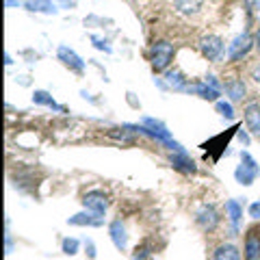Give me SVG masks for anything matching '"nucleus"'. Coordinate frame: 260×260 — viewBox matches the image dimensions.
<instances>
[{"label": "nucleus", "instance_id": "nucleus-1", "mask_svg": "<svg viewBox=\"0 0 260 260\" xmlns=\"http://www.w3.org/2000/svg\"><path fill=\"white\" fill-rule=\"evenodd\" d=\"M174 54H176V48L172 42H167V39H158V42H154L150 46V65L154 72H167V68L172 65L174 61Z\"/></svg>", "mask_w": 260, "mask_h": 260}, {"label": "nucleus", "instance_id": "nucleus-2", "mask_svg": "<svg viewBox=\"0 0 260 260\" xmlns=\"http://www.w3.org/2000/svg\"><path fill=\"white\" fill-rule=\"evenodd\" d=\"M258 174H260L258 162L251 158L249 152H243V154H241V165L237 167V172H234V178H237V182L249 186V184H254V180L258 178Z\"/></svg>", "mask_w": 260, "mask_h": 260}, {"label": "nucleus", "instance_id": "nucleus-3", "mask_svg": "<svg viewBox=\"0 0 260 260\" xmlns=\"http://www.w3.org/2000/svg\"><path fill=\"white\" fill-rule=\"evenodd\" d=\"M219 221H221V215L213 204H204L198 208L195 213V223H198L204 232H215L219 228Z\"/></svg>", "mask_w": 260, "mask_h": 260}, {"label": "nucleus", "instance_id": "nucleus-4", "mask_svg": "<svg viewBox=\"0 0 260 260\" xmlns=\"http://www.w3.org/2000/svg\"><path fill=\"white\" fill-rule=\"evenodd\" d=\"M198 46H200V52H202V56H204L206 61H217L225 50V44H223V39L219 35H204L200 39Z\"/></svg>", "mask_w": 260, "mask_h": 260}, {"label": "nucleus", "instance_id": "nucleus-5", "mask_svg": "<svg viewBox=\"0 0 260 260\" xmlns=\"http://www.w3.org/2000/svg\"><path fill=\"white\" fill-rule=\"evenodd\" d=\"M80 202H83L85 210H91V213H98V215H104L109 208V195L104 191H98V189L87 191Z\"/></svg>", "mask_w": 260, "mask_h": 260}, {"label": "nucleus", "instance_id": "nucleus-6", "mask_svg": "<svg viewBox=\"0 0 260 260\" xmlns=\"http://www.w3.org/2000/svg\"><path fill=\"white\" fill-rule=\"evenodd\" d=\"M251 46H254V37L247 35V32H243V35H239L230 46H228L225 56L230 61H241L243 56H245L251 50Z\"/></svg>", "mask_w": 260, "mask_h": 260}, {"label": "nucleus", "instance_id": "nucleus-7", "mask_svg": "<svg viewBox=\"0 0 260 260\" xmlns=\"http://www.w3.org/2000/svg\"><path fill=\"white\" fill-rule=\"evenodd\" d=\"M56 56H59V61L65 65L68 70L76 72V74H83L85 72V61L80 59V56L72 50L68 46H59V50H56Z\"/></svg>", "mask_w": 260, "mask_h": 260}, {"label": "nucleus", "instance_id": "nucleus-8", "mask_svg": "<svg viewBox=\"0 0 260 260\" xmlns=\"http://www.w3.org/2000/svg\"><path fill=\"white\" fill-rule=\"evenodd\" d=\"M245 260H260V230L258 228H249L245 234Z\"/></svg>", "mask_w": 260, "mask_h": 260}, {"label": "nucleus", "instance_id": "nucleus-9", "mask_svg": "<svg viewBox=\"0 0 260 260\" xmlns=\"http://www.w3.org/2000/svg\"><path fill=\"white\" fill-rule=\"evenodd\" d=\"M223 91L232 102H241L243 98L247 95V87H245V83H243L241 78L230 76V78L223 80Z\"/></svg>", "mask_w": 260, "mask_h": 260}, {"label": "nucleus", "instance_id": "nucleus-10", "mask_svg": "<svg viewBox=\"0 0 260 260\" xmlns=\"http://www.w3.org/2000/svg\"><path fill=\"white\" fill-rule=\"evenodd\" d=\"M109 237L113 241V245H115L119 251L126 249V245H128V232H126V225L121 223V219H113V221H111Z\"/></svg>", "mask_w": 260, "mask_h": 260}, {"label": "nucleus", "instance_id": "nucleus-11", "mask_svg": "<svg viewBox=\"0 0 260 260\" xmlns=\"http://www.w3.org/2000/svg\"><path fill=\"white\" fill-rule=\"evenodd\" d=\"M169 162H172L174 169H178V172H182V174H195L198 172V165H195L193 158L186 152H174L172 156H169Z\"/></svg>", "mask_w": 260, "mask_h": 260}, {"label": "nucleus", "instance_id": "nucleus-12", "mask_svg": "<svg viewBox=\"0 0 260 260\" xmlns=\"http://www.w3.org/2000/svg\"><path fill=\"white\" fill-rule=\"evenodd\" d=\"M243 117H245V126L251 135H258L260 137V104L258 102H251L243 111Z\"/></svg>", "mask_w": 260, "mask_h": 260}, {"label": "nucleus", "instance_id": "nucleus-13", "mask_svg": "<svg viewBox=\"0 0 260 260\" xmlns=\"http://www.w3.org/2000/svg\"><path fill=\"white\" fill-rule=\"evenodd\" d=\"M186 91L200 95V98H204V100H210V102H217V100H219V89H215L213 85H208L206 80H200V83H191L189 87H186Z\"/></svg>", "mask_w": 260, "mask_h": 260}, {"label": "nucleus", "instance_id": "nucleus-14", "mask_svg": "<svg viewBox=\"0 0 260 260\" xmlns=\"http://www.w3.org/2000/svg\"><path fill=\"white\" fill-rule=\"evenodd\" d=\"M68 223L72 225H89V228H100L104 223V217L98 215V213H91V210H85V213H78L74 217L68 219Z\"/></svg>", "mask_w": 260, "mask_h": 260}, {"label": "nucleus", "instance_id": "nucleus-15", "mask_svg": "<svg viewBox=\"0 0 260 260\" xmlns=\"http://www.w3.org/2000/svg\"><path fill=\"white\" fill-rule=\"evenodd\" d=\"M213 260H241V251L232 243H221L213 251Z\"/></svg>", "mask_w": 260, "mask_h": 260}, {"label": "nucleus", "instance_id": "nucleus-16", "mask_svg": "<svg viewBox=\"0 0 260 260\" xmlns=\"http://www.w3.org/2000/svg\"><path fill=\"white\" fill-rule=\"evenodd\" d=\"M32 102L42 104V107H48V109H52V111H59V113H68V109L61 107V104H56L54 98L48 93V91H35V93H32Z\"/></svg>", "mask_w": 260, "mask_h": 260}, {"label": "nucleus", "instance_id": "nucleus-17", "mask_svg": "<svg viewBox=\"0 0 260 260\" xmlns=\"http://www.w3.org/2000/svg\"><path fill=\"white\" fill-rule=\"evenodd\" d=\"M174 7L182 15H198L202 9V0H174Z\"/></svg>", "mask_w": 260, "mask_h": 260}, {"label": "nucleus", "instance_id": "nucleus-18", "mask_svg": "<svg viewBox=\"0 0 260 260\" xmlns=\"http://www.w3.org/2000/svg\"><path fill=\"white\" fill-rule=\"evenodd\" d=\"M24 7L35 13H56V7L50 0H24Z\"/></svg>", "mask_w": 260, "mask_h": 260}, {"label": "nucleus", "instance_id": "nucleus-19", "mask_svg": "<svg viewBox=\"0 0 260 260\" xmlns=\"http://www.w3.org/2000/svg\"><path fill=\"white\" fill-rule=\"evenodd\" d=\"M165 80H167V87H174L176 91H186V87H189L186 78L178 70H169L165 74Z\"/></svg>", "mask_w": 260, "mask_h": 260}, {"label": "nucleus", "instance_id": "nucleus-20", "mask_svg": "<svg viewBox=\"0 0 260 260\" xmlns=\"http://www.w3.org/2000/svg\"><path fill=\"white\" fill-rule=\"evenodd\" d=\"M225 217L232 221V225H237L243 217V206L239 204L237 200H228L225 202Z\"/></svg>", "mask_w": 260, "mask_h": 260}, {"label": "nucleus", "instance_id": "nucleus-21", "mask_svg": "<svg viewBox=\"0 0 260 260\" xmlns=\"http://www.w3.org/2000/svg\"><path fill=\"white\" fill-rule=\"evenodd\" d=\"M109 137L111 139H115V141H121V143H135V137L130 135V130L128 128H111L109 130Z\"/></svg>", "mask_w": 260, "mask_h": 260}, {"label": "nucleus", "instance_id": "nucleus-22", "mask_svg": "<svg viewBox=\"0 0 260 260\" xmlns=\"http://www.w3.org/2000/svg\"><path fill=\"white\" fill-rule=\"evenodd\" d=\"M215 109H217V113H219L221 117H225V119H234V109H232V104H230V102L217 100V102H215Z\"/></svg>", "mask_w": 260, "mask_h": 260}, {"label": "nucleus", "instance_id": "nucleus-23", "mask_svg": "<svg viewBox=\"0 0 260 260\" xmlns=\"http://www.w3.org/2000/svg\"><path fill=\"white\" fill-rule=\"evenodd\" d=\"M63 254H68V256L78 254V241L76 239H63Z\"/></svg>", "mask_w": 260, "mask_h": 260}, {"label": "nucleus", "instance_id": "nucleus-24", "mask_svg": "<svg viewBox=\"0 0 260 260\" xmlns=\"http://www.w3.org/2000/svg\"><path fill=\"white\" fill-rule=\"evenodd\" d=\"M249 217L251 219H260V202H254V204L249 206Z\"/></svg>", "mask_w": 260, "mask_h": 260}, {"label": "nucleus", "instance_id": "nucleus-25", "mask_svg": "<svg viewBox=\"0 0 260 260\" xmlns=\"http://www.w3.org/2000/svg\"><path fill=\"white\" fill-rule=\"evenodd\" d=\"M245 5H247V9H254L256 15L260 18V0H245Z\"/></svg>", "mask_w": 260, "mask_h": 260}, {"label": "nucleus", "instance_id": "nucleus-26", "mask_svg": "<svg viewBox=\"0 0 260 260\" xmlns=\"http://www.w3.org/2000/svg\"><path fill=\"white\" fill-rule=\"evenodd\" d=\"M85 249H87V256L93 260L95 254H98V251H95V245H93V241H87V243H85Z\"/></svg>", "mask_w": 260, "mask_h": 260}, {"label": "nucleus", "instance_id": "nucleus-27", "mask_svg": "<svg viewBox=\"0 0 260 260\" xmlns=\"http://www.w3.org/2000/svg\"><path fill=\"white\" fill-rule=\"evenodd\" d=\"M251 80H254L256 85H260V63L251 68Z\"/></svg>", "mask_w": 260, "mask_h": 260}, {"label": "nucleus", "instance_id": "nucleus-28", "mask_svg": "<svg viewBox=\"0 0 260 260\" xmlns=\"http://www.w3.org/2000/svg\"><path fill=\"white\" fill-rule=\"evenodd\" d=\"M93 42H95V48H100L104 52H111V46H107V42H102V39H98V37H93Z\"/></svg>", "mask_w": 260, "mask_h": 260}, {"label": "nucleus", "instance_id": "nucleus-29", "mask_svg": "<svg viewBox=\"0 0 260 260\" xmlns=\"http://www.w3.org/2000/svg\"><path fill=\"white\" fill-rule=\"evenodd\" d=\"M237 135H239V139H241L243 143H245V145H249V137H247V133H245V130H239Z\"/></svg>", "mask_w": 260, "mask_h": 260}, {"label": "nucleus", "instance_id": "nucleus-30", "mask_svg": "<svg viewBox=\"0 0 260 260\" xmlns=\"http://www.w3.org/2000/svg\"><path fill=\"white\" fill-rule=\"evenodd\" d=\"M254 46H256V50L260 52V28L256 30V35H254Z\"/></svg>", "mask_w": 260, "mask_h": 260}, {"label": "nucleus", "instance_id": "nucleus-31", "mask_svg": "<svg viewBox=\"0 0 260 260\" xmlns=\"http://www.w3.org/2000/svg\"><path fill=\"white\" fill-rule=\"evenodd\" d=\"M20 0H7V7H18Z\"/></svg>", "mask_w": 260, "mask_h": 260}]
</instances>
